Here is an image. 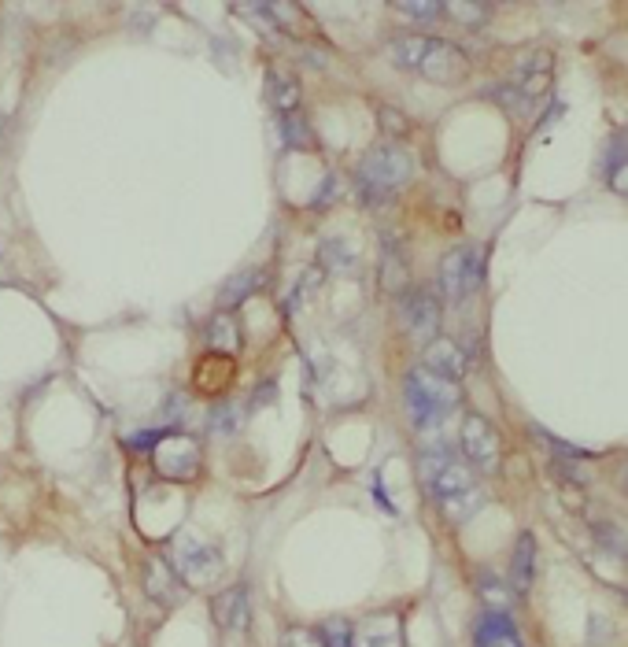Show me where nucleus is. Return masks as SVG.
<instances>
[{
    "mask_svg": "<svg viewBox=\"0 0 628 647\" xmlns=\"http://www.w3.org/2000/svg\"><path fill=\"white\" fill-rule=\"evenodd\" d=\"M396 12L411 15V19H436L444 8H440L436 0H396Z\"/></svg>",
    "mask_w": 628,
    "mask_h": 647,
    "instance_id": "nucleus-28",
    "label": "nucleus"
},
{
    "mask_svg": "<svg viewBox=\"0 0 628 647\" xmlns=\"http://www.w3.org/2000/svg\"><path fill=\"white\" fill-rule=\"evenodd\" d=\"M233 407H215V415H211V426L222 429V433H230V429H237V422H233Z\"/></svg>",
    "mask_w": 628,
    "mask_h": 647,
    "instance_id": "nucleus-31",
    "label": "nucleus"
},
{
    "mask_svg": "<svg viewBox=\"0 0 628 647\" xmlns=\"http://www.w3.org/2000/svg\"><path fill=\"white\" fill-rule=\"evenodd\" d=\"M281 647H326V644H322V636L314 633V629H307V625H292V629H285V636H281Z\"/></svg>",
    "mask_w": 628,
    "mask_h": 647,
    "instance_id": "nucleus-29",
    "label": "nucleus"
},
{
    "mask_svg": "<svg viewBox=\"0 0 628 647\" xmlns=\"http://www.w3.org/2000/svg\"><path fill=\"white\" fill-rule=\"evenodd\" d=\"M451 19L459 26H466V30H481L488 19H492V4H466V0H447V4H440Z\"/></svg>",
    "mask_w": 628,
    "mask_h": 647,
    "instance_id": "nucleus-20",
    "label": "nucleus"
},
{
    "mask_svg": "<svg viewBox=\"0 0 628 647\" xmlns=\"http://www.w3.org/2000/svg\"><path fill=\"white\" fill-rule=\"evenodd\" d=\"M411 174H414V159L403 148L381 145L359 167V193L370 204H381V200H388L396 189H403V185L411 182Z\"/></svg>",
    "mask_w": 628,
    "mask_h": 647,
    "instance_id": "nucleus-2",
    "label": "nucleus"
},
{
    "mask_svg": "<svg viewBox=\"0 0 628 647\" xmlns=\"http://www.w3.org/2000/svg\"><path fill=\"white\" fill-rule=\"evenodd\" d=\"M481 259L484 252L473 245H462L440 259L436 285H440V296H444L447 304H462L466 296H473V289L481 285Z\"/></svg>",
    "mask_w": 628,
    "mask_h": 647,
    "instance_id": "nucleus-5",
    "label": "nucleus"
},
{
    "mask_svg": "<svg viewBox=\"0 0 628 647\" xmlns=\"http://www.w3.org/2000/svg\"><path fill=\"white\" fill-rule=\"evenodd\" d=\"M481 599L488 603V611H496V614L510 611V592L503 588V581L492 574H481Z\"/></svg>",
    "mask_w": 628,
    "mask_h": 647,
    "instance_id": "nucleus-25",
    "label": "nucleus"
},
{
    "mask_svg": "<svg viewBox=\"0 0 628 647\" xmlns=\"http://www.w3.org/2000/svg\"><path fill=\"white\" fill-rule=\"evenodd\" d=\"M418 470H422V485L433 492L436 503H447V500H455V496L473 492V470L462 463V459H455L447 448L422 452Z\"/></svg>",
    "mask_w": 628,
    "mask_h": 647,
    "instance_id": "nucleus-3",
    "label": "nucleus"
},
{
    "mask_svg": "<svg viewBox=\"0 0 628 647\" xmlns=\"http://www.w3.org/2000/svg\"><path fill=\"white\" fill-rule=\"evenodd\" d=\"M266 78H270V100H274V108L296 111V104H300V86L281 71H270Z\"/></svg>",
    "mask_w": 628,
    "mask_h": 647,
    "instance_id": "nucleus-22",
    "label": "nucleus"
},
{
    "mask_svg": "<svg viewBox=\"0 0 628 647\" xmlns=\"http://www.w3.org/2000/svg\"><path fill=\"white\" fill-rule=\"evenodd\" d=\"M595 533V540H599V544H603L606 551H610V555H617V559H625V533H621V529H617V525H595L592 529Z\"/></svg>",
    "mask_w": 628,
    "mask_h": 647,
    "instance_id": "nucleus-26",
    "label": "nucleus"
},
{
    "mask_svg": "<svg viewBox=\"0 0 628 647\" xmlns=\"http://www.w3.org/2000/svg\"><path fill=\"white\" fill-rule=\"evenodd\" d=\"M322 644L326 647H351V625L340 622V618H333V622L322 625Z\"/></svg>",
    "mask_w": 628,
    "mask_h": 647,
    "instance_id": "nucleus-30",
    "label": "nucleus"
},
{
    "mask_svg": "<svg viewBox=\"0 0 628 647\" xmlns=\"http://www.w3.org/2000/svg\"><path fill=\"white\" fill-rule=\"evenodd\" d=\"M422 370L436 374L444 381H459L466 374V355L459 352V344L447 341V337H433L425 344V355H422Z\"/></svg>",
    "mask_w": 628,
    "mask_h": 647,
    "instance_id": "nucleus-12",
    "label": "nucleus"
},
{
    "mask_svg": "<svg viewBox=\"0 0 628 647\" xmlns=\"http://www.w3.org/2000/svg\"><path fill=\"white\" fill-rule=\"evenodd\" d=\"M403 633H399L396 614H370L351 629V647H399Z\"/></svg>",
    "mask_w": 628,
    "mask_h": 647,
    "instance_id": "nucleus-13",
    "label": "nucleus"
},
{
    "mask_svg": "<svg viewBox=\"0 0 628 647\" xmlns=\"http://www.w3.org/2000/svg\"><path fill=\"white\" fill-rule=\"evenodd\" d=\"M551 78H555V60H551V52H529V56H521L518 67H514V89H518L525 100L544 97L547 86H551Z\"/></svg>",
    "mask_w": 628,
    "mask_h": 647,
    "instance_id": "nucleus-11",
    "label": "nucleus"
},
{
    "mask_svg": "<svg viewBox=\"0 0 628 647\" xmlns=\"http://www.w3.org/2000/svg\"><path fill=\"white\" fill-rule=\"evenodd\" d=\"M392 126V130H407V123H403V119H399V111H392V108H385L381 111V126Z\"/></svg>",
    "mask_w": 628,
    "mask_h": 647,
    "instance_id": "nucleus-32",
    "label": "nucleus"
},
{
    "mask_svg": "<svg viewBox=\"0 0 628 647\" xmlns=\"http://www.w3.org/2000/svg\"><path fill=\"white\" fill-rule=\"evenodd\" d=\"M418 71H422L429 82L455 86V82H462V78L470 74V60H466V52L455 49L451 41H429V52H425V60Z\"/></svg>",
    "mask_w": 628,
    "mask_h": 647,
    "instance_id": "nucleus-8",
    "label": "nucleus"
},
{
    "mask_svg": "<svg viewBox=\"0 0 628 647\" xmlns=\"http://www.w3.org/2000/svg\"><path fill=\"white\" fill-rule=\"evenodd\" d=\"M403 400H407V411H411L414 426H440L455 407L462 403V389L459 381H444L429 374V370H414L407 385H403Z\"/></svg>",
    "mask_w": 628,
    "mask_h": 647,
    "instance_id": "nucleus-1",
    "label": "nucleus"
},
{
    "mask_svg": "<svg viewBox=\"0 0 628 647\" xmlns=\"http://www.w3.org/2000/svg\"><path fill=\"white\" fill-rule=\"evenodd\" d=\"M355 259H359V256H355V248H351L344 237H329L326 245L318 248V263H322L326 270H337V274H340V270L355 267Z\"/></svg>",
    "mask_w": 628,
    "mask_h": 647,
    "instance_id": "nucleus-21",
    "label": "nucleus"
},
{
    "mask_svg": "<svg viewBox=\"0 0 628 647\" xmlns=\"http://www.w3.org/2000/svg\"><path fill=\"white\" fill-rule=\"evenodd\" d=\"M606 171H610V189L625 196V137H621L614 145V152H610V167H606Z\"/></svg>",
    "mask_w": 628,
    "mask_h": 647,
    "instance_id": "nucleus-27",
    "label": "nucleus"
},
{
    "mask_svg": "<svg viewBox=\"0 0 628 647\" xmlns=\"http://www.w3.org/2000/svg\"><path fill=\"white\" fill-rule=\"evenodd\" d=\"M429 41H433V37H396V41L388 45V60L396 63V67L418 71L425 60V52H429Z\"/></svg>",
    "mask_w": 628,
    "mask_h": 647,
    "instance_id": "nucleus-19",
    "label": "nucleus"
},
{
    "mask_svg": "<svg viewBox=\"0 0 628 647\" xmlns=\"http://www.w3.org/2000/svg\"><path fill=\"white\" fill-rule=\"evenodd\" d=\"M259 281H263L259 270H241L237 278L226 281V289H222V307H233V304H241V300H248L252 289H259Z\"/></svg>",
    "mask_w": 628,
    "mask_h": 647,
    "instance_id": "nucleus-23",
    "label": "nucleus"
},
{
    "mask_svg": "<svg viewBox=\"0 0 628 647\" xmlns=\"http://www.w3.org/2000/svg\"><path fill=\"white\" fill-rule=\"evenodd\" d=\"M207 348L218 355H237L241 352V326L233 315H215L211 326H207Z\"/></svg>",
    "mask_w": 628,
    "mask_h": 647,
    "instance_id": "nucleus-17",
    "label": "nucleus"
},
{
    "mask_svg": "<svg viewBox=\"0 0 628 647\" xmlns=\"http://www.w3.org/2000/svg\"><path fill=\"white\" fill-rule=\"evenodd\" d=\"M156 470L163 477H196L200 470V448L189 437H163L156 444Z\"/></svg>",
    "mask_w": 628,
    "mask_h": 647,
    "instance_id": "nucleus-9",
    "label": "nucleus"
},
{
    "mask_svg": "<svg viewBox=\"0 0 628 647\" xmlns=\"http://www.w3.org/2000/svg\"><path fill=\"white\" fill-rule=\"evenodd\" d=\"M381 285H385L388 293H403V285H407L403 248H399V241H392V237L385 241V252H381Z\"/></svg>",
    "mask_w": 628,
    "mask_h": 647,
    "instance_id": "nucleus-18",
    "label": "nucleus"
},
{
    "mask_svg": "<svg viewBox=\"0 0 628 647\" xmlns=\"http://www.w3.org/2000/svg\"><path fill=\"white\" fill-rule=\"evenodd\" d=\"M459 440H462V452H466V459H470L477 470H484V474L499 470V433L492 429V422H488V418L466 415Z\"/></svg>",
    "mask_w": 628,
    "mask_h": 647,
    "instance_id": "nucleus-7",
    "label": "nucleus"
},
{
    "mask_svg": "<svg viewBox=\"0 0 628 647\" xmlns=\"http://www.w3.org/2000/svg\"><path fill=\"white\" fill-rule=\"evenodd\" d=\"M170 566H174V574L182 577L189 588H207L222 577V555H218V548L189 537V533L174 537V559H170Z\"/></svg>",
    "mask_w": 628,
    "mask_h": 647,
    "instance_id": "nucleus-4",
    "label": "nucleus"
},
{
    "mask_svg": "<svg viewBox=\"0 0 628 647\" xmlns=\"http://www.w3.org/2000/svg\"><path fill=\"white\" fill-rule=\"evenodd\" d=\"M281 134H285V145H292V148H311L314 145V130L307 126V119H303L300 111H292V115L281 119Z\"/></svg>",
    "mask_w": 628,
    "mask_h": 647,
    "instance_id": "nucleus-24",
    "label": "nucleus"
},
{
    "mask_svg": "<svg viewBox=\"0 0 628 647\" xmlns=\"http://www.w3.org/2000/svg\"><path fill=\"white\" fill-rule=\"evenodd\" d=\"M211 611H215V622L222 625L226 633H244V629H248V592H244L241 585L218 592L215 603H211Z\"/></svg>",
    "mask_w": 628,
    "mask_h": 647,
    "instance_id": "nucleus-15",
    "label": "nucleus"
},
{
    "mask_svg": "<svg viewBox=\"0 0 628 647\" xmlns=\"http://www.w3.org/2000/svg\"><path fill=\"white\" fill-rule=\"evenodd\" d=\"M536 581V540L532 533H521L518 537V548H514V562H510V588L525 596Z\"/></svg>",
    "mask_w": 628,
    "mask_h": 647,
    "instance_id": "nucleus-16",
    "label": "nucleus"
},
{
    "mask_svg": "<svg viewBox=\"0 0 628 647\" xmlns=\"http://www.w3.org/2000/svg\"><path fill=\"white\" fill-rule=\"evenodd\" d=\"M396 311L407 337H414V341H433L436 330H440V300L425 289H403Z\"/></svg>",
    "mask_w": 628,
    "mask_h": 647,
    "instance_id": "nucleus-6",
    "label": "nucleus"
},
{
    "mask_svg": "<svg viewBox=\"0 0 628 647\" xmlns=\"http://www.w3.org/2000/svg\"><path fill=\"white\" fill-rule=\"evenodd\" d=\"M145 592L148 599H156L159 607H182L185 603V581L178 574H174V566L170 562H163L159 555H152V559L145 562Z\"/></svg>",
    "mask_w": 628,
    "mask_h": 647,
    "instance_id": "nucleus-10",
    "label": "nucleus"
},
{
    "mask_svg": "<svg viewBox=\"0 0 628 647\" xmlns=\"http://www.w3.org/2000/svg\"><path fill=\"white\" fill-rule=\"evenodd\" d=\"M473 647H521V636L514 629V622H510V614L488 611L484 618H477Z\"/></svg>",
    "mask_w": 628,
    "mask_h": 647,
    "instance_id": "nucleus-14",
    "label": "nucleus"
}]
</instances>
